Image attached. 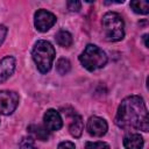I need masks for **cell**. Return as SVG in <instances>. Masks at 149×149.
Returning <instances> with one entry per match:
<instances>
[{
    "mask_svg": "<svg viewBox=\"0 0 149 149\" xmlns=\"http://www.w3.org/2000/svg\"><path fill=\"white\" fill-rule=\"evenodd\" d=\"M115 123L122 129H135L147 133L149 116L144 100L140 95H129L119 105Z\"/></svg>",
    "mask_w": 149,
    "mask_h": 149,
    "instance_id": "cell-1",
    "label": "cell"
},
{
    "mask_svg": "<svg viewBox=\"0 0 149 149\" xmlns=\"http://www.w3.org/2000/svg\"><path fill=\"white\" fill-rule=\"evenodd\" d=\"M55 55L56 52L52 44L44 40L37 41L31 50L33 59L41 73H47L51 69Z\"/></svg>",
    "mask_w": 149,
    "mask_h": 149,
    "instance_id": "cell-2",
    "label": "cell"
},
{
    "mask_svg": "<svg viewBox=\"0 0 149 149\" xmlns=\"http://www.w3.org/2000/svg\"><path fill=\"white\" fill-rule=\"evenodd\" d=\"M105 38L109 42H116L125 36V23L120 14L115 12H108L101 20Z\"/></svg>",
    "mask_w": 149,
    "mask_h": 149,
    "instance_id": "cell-3",
    "label": "cell"
},
{
    "mask_svg": "<svg viewBox=\"0 0 149 149\" xmlns=\"http://www.w3.org/2000/svg\"><path fill=\"white\" fill-rule=\"evenodd\" d=\"M79 61L86 70L95 71L106 65L107 56L99 47L94 44H87L84 51L79 55Z\"/></svg>",
    "mask_w": 149,
    "mask_h": 149,
    "instance_id": "cell-4",
    "label": "cell"
},
{
    "mask_svg": "<svg viewBox=\"0 0 149 149\" xmlns=\"http://www.w3.org/2000/svg\"><path fill=\"white\" fill-rule=\"evenodd\" d=\"M19 105V95L14 91H0V113L12 114Z\"/></svg>",
    "mask_w": 149,
    "mask_h": 149,
    "instance_id": "cell-5",
    "label": "cell"
},
{
    "mask_svg": "<svg viewBox=\"0 0 149 149\" xmlns=\"http://www.w3.org/2000/svg\"><path fill=\"white\" fill-rule=\"evenodd\" d=\"M56 16L51 12H48L45 9H38L35 13L34 23L38 31L45 33L56 23Z\"/></svg>",
    "mask_w": 149,
    "mask_h": 149,
    "instance_id": "cell-6",
    "label": "cell"
},
{
    "mask_svg": "<svg viewBox=\"0 0 149 149\" xmlns=\"http://www.w3.org/2000/svg\"><path fill=\"white\" fill-rule=\"evenodd\" d=\"M43 121H44V127L48 132L59 130L63 126V120L59 112L54 108H50L44 113Z\"/></svg>",
    "mask_w": 149,
    "mask_h": 149,
    "instance_id": "cell-7",
    "label": "cell"
},
{
    "mask_svg": "<svg viewBox=\"0 0 149 149\" xmlns=\"http://www.w3.org/2000/svg\"><path fill=\"white\" fill-rule=\"evenodd\" d=\"M86 128H87V132H88L90 135L100 137V136L106 134V132L108 129V125H107V122L102 118L91 116L88 119V121H87Z\"/></svg>",
    "mask_w": 149,
    "mask_h": 149,
    "instance_id": "cell-8",
    "label": "cell"
},
{
    "mask_svg": "<svg viewBox=\"0 0 149 149\" xmlns=\"http://www.w3.org/2000/svg\"><path fill=\"white\" fill-rule=\"evenodd\" d=\"M15 70V58L6 56L0 61V83L7 80Z\"/></svg>",
    "mask_w": 149,
    "mask_h": 149,
    "instance_id": "cell-9",
    "label": "cell"
},
{
    "mask_svg": "<svg viewBox=\"0 0 149 149\" xmlns=\"http://www.w3.org/2000/svg\"><path fill=\"white\" fill-rule=\"evenodd\" d=\"M125 149H142L143 148V137L140 134L130 133L123 137Z\"/></svg>",
    "mask_w": 149,
    "mask_h": 149,
    "instance_id": "cell-10",
    "label": "cell"
},
{
    "mask_svg": "<svg viewBox=\"0 0 149 149\" xmlns=\"http://www.w3.org/2000/svg\"><path fill=\"white\" fill-rule=\"evenodd\" d=\"M83 129H84V123H83L81 116L78 115V114H73L72 121H71L70 127H69L70 134L73 137H80V135L83 133Z\"/></svg>",
    "mask_w": 149,
    "mask_h": 149,
    "instance_id": "cell-11",
    "label": "cell"
},
{
    "mask_svg": "<svg viewBox=\"0 0 149 149\" xmlns=\"http://www.w3.org/2000/svg\"><path fill=\"white\" fill-rule=\"evenodd\" d=\"M28 132L33 135V137L38 139L41 141H47L49 137V133L45 127H42L40 125H30L28 127Z\"/></svg>",
    "mask_w": 149,
    "mask_h": 149,
    "instance_id": "cell-12",
    "label": "cell"
},
{
    "mask_svg": "<svg viewBox=\"0 0 149 149\" xmlns=\"http://www.w3.org/2000/svg\"><path fill=\"white\" fill-rule=\"evenodd\" d=\"M130 7L137 14L146 15V14L149 13V2L146 1V0H134V1H130Z\"/></svg>",
    "mask_w": 149,
    "mask_h": 149,
    "instance_id": "cell-13",
    "label": "cell"
},
{
    "mask_svg": "<svg viewBox=\"0 0 149 149\" xmlns=\"http://www.w3.org/2000/svg\"><path fill=\"white\" fill-rule=\"evenodd\" d=\"M56 42L61 45V47H64V48H68L72 44V35L66 31V30H61L56 34Z\"/></svg>",
    "mask_w": 149,
    "mask_h": 149,
    "instance_id": "cell-14",
    "label": "cell"
},
{
    "mask_svg": "<svg viewBox=\"0 0 149 149\" xmlns=\"http://www.w3.org/2000/svg\"><path fill=\"white\" fill-rule=\"evenodd\" d=\"M71 69V64H70V61L66 59V58H59L57 61V64H56V70L59 74H66Z\"/></svg>",
    "mask_w": 149,
    "mask_h": 149,
    "instance_id": "cell-15",
    "label": "cell"
},
{
    "mask_svg": "<svg viewBox=\"0 0 149 149\" xmlns=\"http://www.w3.org/2000/svg\"><path fill=\"white\" fill-rule=\"evenodd\" d=\"M19 148L20 149H37L35 147V142H34L33 137H24V139H22L21 142H20Z\"/></svg>",
    "mask_w": 149,
    "mask_h": 149,
    "instance_id": "cell-16",
    "label": "cell"
},
{
    "mask_svg": "<svg viewBox=\"0 0 149 149\" xmlns=\"http://www.w3.org/2000/svg\"><path fill=\"white\" fill-rule=\"evenodd\" d=\"M85 149H109V146L105 142H86Z\"/></svg>",
    "mask_w": 149,
    "mask_h": 149,
    "instance_id": "cell-17",
    "label": "cell"
},
{
    "mask_svg": "<svg viewBox=\"0 0 149 149\" xmlns=\"http://www.w3.org/2000/svg\"><path fill=\"white\" fill-rule=\"evenodd\" d=\"M80 7H81V3L79 1H74V0L68 1V8L70 12H78Z\"/></svg>",
    "mask_w": 149,
    "mask_h": 149,
    "instance_id": "cell-18",
    "label": "cell"
},
{
    "mask_svg": "<svg viewBox=\"0 0 149 149\" xmlns=\"http://www.w3.org/2000/svg\"><path fill=\"white\" fill-rule=\"evenodd\" d=\"M57 149H76L74 144L70 141H64V142H61L57 147Z\"/></svg>",
    "mask_w": 149,
    "mask_h": 149,
    "instance_id": "cell-19",
    "label": "cell"
},
{
    "mask_svg": "<svg viewBox=\"0 0 149 149\" xmlns=\"http://www.w3.org/2000/svg\"><path fill=\"white\" fill-rule=\"evenodd\" d=\"M7 35V28L2 24H0V45L2 44V42L5 41V37Z\"/></svg>",
    "mask_w": 149,
    "mask_h": 149,
    "instance_id": "cell-20",
    "label": "cell"
},
{
    "mask_svg": "<svg viewBox=\"0 0 149 149\" xmlns=\"http://www.w3.org/2000/svg\"><path fill=\"white\" fill-rule=\"evenodd\" d=\"M147 38H148V34H144L143 35V42H144V47L148 48V42H147Z\"/></svg>",
    "mask_w": 149,
    "mask_h": 149,
    "instance_id": "cell-21",
    "label": "cell"
}]
</instances>
